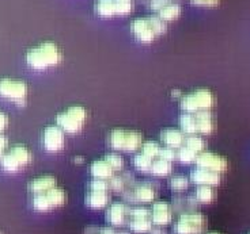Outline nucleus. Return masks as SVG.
Here are the masks:
<instances>
[{
	"instance_id": "f257e3e1",
	"label": "nucleus",
	"mask_w": 250,
	"mask_h": 234,
	"mask_svg": "<svg viewBox=\"0 0 250 234\" xmlns=\"http://www.w3.org/2000/svg\"><path fill=\"white\" fill-rule=\"evenodd\" d=\"M62 50L59 49L56 43L46 41V42L40 43L38 46L31 48L26 53V61L31 68L42 71V69L57 65L62 61Z\"/></svg>"
},
{
	"instance_id": "f03ea898",
	"label": "nucleus",
	"mask_w": 250,
	"mask_h": 234,
	"mask_svg": "<svg viewBox=\"0 0 250 234\" xmlns=\"http://www.w3.org/2000/svg\"><path fill=\"white\" fill-rule=\"evenodd\" d=\"M144 137L136 130L114 129L109 134V144L114 150L135 152L142 148Z\"/></svg>"
},
{
	"instance_id": "7ed1b4c3",
	"label": "nucleus",
	"mask_w": 250,
	"mask_h": 234,
	"mask_svg": "<svg viewBox=\"0 0 250 234\" xmlns=\"http://www.w3.org/2000/svg\"><path fill=\"white\" fill-rule=\"evenodd\" d=\"M215 105L213 93L207 88H199L193 92L181 96V108L185 112H197L203 110H211Z\"/></svg>"
},
{
	"instance_id": "20e7f679",
	"label": "nucleus",
	"mask_w": 250,
	"mask_h": 234,
	"mask_svg": "<svg viewBox=\"0 0 250 234\" xmlns=\"http://www.w3.org/2000/svg\"><path fill=\"white\" fill-rule=\"evenodd\" d=\"M87 118V111L82 106H71L67 110L62 111L56 118L57 126H60L65 133H78L82 129Z\"/></svg>"
},
{
	"instance_id": "39448f33",
	"label": "nucleus",
	"mask_w": 250,
	"mask_h": 234,
	"mask_svg": "<svg viewBox=\"0 0 250 234\" xmlns=\"http://www.w3.org/2000/svg\"><path fill=\"white\" fill-rule=\"evenodd\" d=\"M207 228V218L200 213L189 211L182 213L178 221L175 222V234H200Z\"/></svg>"
},
{
	"instance_id": "423d86ee",
	"label": "nucleus",
	"mask_w": 250,
	"mask_h": 234,
	"mask_svg": "<svg viewBox=\"0 0 250 234\" xmlns=\"http://www.w3.org/2000/svg\"><path fill=\"white\" fill-rule=\"evenodd\" d=\"M0 96L15 103H25L27 86L25 81L15 79H0Z\"/></svg>"
},
{
	"instance_id": "0eeeda50",
	"label": "nucleus",
	"mask_w": 250,
	"mask_h": 234,
	"mask_svg": "<svg viewBox=\"0 0 250 234\" xmlns=\"http://www.w3.org/2000/svg\"><path fill=\"white\" fill-rule=\"evenodd\" d=\"M194 162L200 168L211 169L213 172L218 173L226 172L229 168V161L226 160L223 156L213 153V152H206V150H203L197 154Z\"/></svg>"
},
{
	"instance_id": "6e6552de",
	"label": "nucleus",
	"mask_w": 250,
	"mask_h": 234,
	"mask_svg": "<svg viewBox=\"0 0 250 234\" xmlns=\"http://www.w3.org/2000/svg\"><path fill=\"white\" fill-rule=\"evenodd\" d=\"M65 131L57 126V125H50L44 130L42 134V144L44 148L49 152H59L64 148L65 144Z\"/></svg>"
},
{
	"instance_id": "1a4fd4ad",
	"label": "nucleus",
	"mask_w": 250,
	"mask_h": 234,
	"mask_svg": "<svg viewBox=\"0 0 250 234\" xmlns=\"http://www.w3.org/2000/svg\"><path fill=\"white\" fill-rule=\"evenodd\" d=\"M190 180L199 185H219L222 181V173L213 172L211 169L197 166L190 172Z\"/></svg>"
},
{
	"instance_id": "9d476101",
	"label": "nucleus",
	"mask_w": 250,
	"mask_h": 234,
	"mask_svg": "<svg viewBox=\"0 0 250 234\" xmlns=\"http://www.w3.org/2000/svg\"><path fill=\"white\" fill-rule=\"evenodd\" d=\"M173 219V209L167 202H155L151 209V221L156 226H165Z\"/></svg>"
},
{
	"instance_id": "9b49d317",
	"label": "nucleus",
	"mask_w": 250,
	"mask_h": 234,
	"mask_svg": "<svg viewBox=\"0 0 250 234\" xmlns=\"http://www.w3.org/2000/svg\"><path fill=\"white\" fill-rule=\"evenodd\" d=\"M131 30L142 42H152L155 39L156 34L152 30L150 22L147 18H136L131 23Z\"/></svg>"
},
{
	"instance_id": "f8f14e48",
	"label": "nucleus",
	"mask_w": 250,
	"mask_h": 234,
	"mask_svg": "<svg viewBox=\"0 0 250 234\" xmlns=\"http://www.w3.org/2000/svg\"><path fill=\"white\" fill-rule=\"evenodd\" d=\"M129 213V207L124 203H112L106 211V219L113 226L124 225Z\"/></svg>"
},
{
	"instance_id": "ddd939ff",
	"label": "nucleus",
	"mask_w": 250,
	"mask_h": 234,
	"mask_svg": "<svg viewBox=\"0 0 250 234\" xmlns=\"http://www.w3.org/2000/svg\"><path fill=\"white\" fill-rule=\"evenodd\" d=\"M194 118H196V129L197 133L208 136L211 134L215 129V124H213L212 112L209 110H203L194 112Z\"/></svg>"
},
{
	"instance_id": "4468645a",
	"label": "nucleus",
	"mask_w": 250,
	"mask_h": 234,
	"mask_svg": "<svg viewBox=\"0 0 250 234\" xmlns=\"http://www.w3.org/2000/svg\"><path fill=\"white\" fill-rule=\"evenodd\" d=\"M185 134L182 133L181 129H174V127H169L161 131V141L170 148L178 149L180 146L184 145L185 142Z\"/></svg>"
},
{
	"instance_id": "2eb2a0df",
	"label": "nucleus",
	"mask_w": 250,
	"mask_h": 234,
	"mask_svg": "<svg viewBox=\"0 0 250 234\" xmlns=\"http://www.w3.org/2000/svg\"><path fill=\"white\" fill-rule=\"evenodd\" d=\"M57 180L55 176H50V175H44V176H40L37 179L31 180L30 184H29V190L33 194H42V192L49 191L50 188L56 187Z\"/></svg>"
},
{
	"instance_id": "dca6fc26",
	"label": "nucleus",
	"mask_w": 250,
	"mask_h": 234,
	"mask_svg": "<svg viewBox=\"0 0 250 234\" xmlns=\"http://www.w3.org/2000/svg\"><path fill=\"white\" fill-rule=\"evenodd\" d=\"M90 172L94 176V179H104L109 180L114 175V169H113L110 164L107 162L105 159L104 160H95L90 166Z\"/></svg>"
},
{
	"instance_id": "f3484780",
	"label": "nucleus",
	"mask_w": 250,
	"mask_h": 234,
	"mask_svg": "<svg viewBox=\"0 0 250 234\" xmlns=\"http://www.w3.org/2000/svg\"><path fill=\"white\" fill-rule=\"evenodd\" d=\"M86 204L91 209H104L110 202V195L107 191H91L86 195Z\"/></svg>"
},
{
	"instance_id": "a211bd4d",
	"label": "nucleus",
	"mask_w": 250,
	"mask_h": 234,
	"mask_svg": "<svg viewBox=\"0 0 250 234\" xmlns=\"http://www.w3.org/2000/svg\"><path fill=\"white\" fill-rule=\"evenodd\" d=\"M133 194L138 199V202H143V203H150L152 202L156 197L155 187L152 183H142V184L136 185V188L133 190Z\"/></svg>"
},
{
	"instance_id": "6ab92c4d",
	"label": "nucleus",
	"mask_w": 250,
	"mask_h": 234,
	"mask_svg": "<svg viewBox=\"0 0 250 234\" xmlns=\"http://www.w3.org/2000/svg\"><path fill=\"white\" fill-rule=\"evenodd\" d=\"M180 127H181V131L185 134V136H190V134H196L197 133V129H196V118H194V114L192 112H182L180 115Z\"/></svg>"
},
{
	"instance_id": "aec40b11",
	"label": "nucleus",
	"mask_w": 250,
	"mask_h": 234,
	"mask_svg": "<svg viewBox=\"0 0 250 234\" xmlns=\"http://www.w3.org/2000/svg\"><path fill=\"white\" fill-rule=\"evenodd\" d=\"M181 11L182 8L178 3L170 1V3H167L166 6L158 11V17L163 19L165 22H170V20H174V19L178 18L181 15Z\"/></svg>"
},
{
	"instance_id": "412c9836",
	"label": "nucleus",
	"mask_w": 250,
	"mask_h": 234,
	"mask_svg": "<svg viewBox=\"0 0 250 234\" xmlns=\"http://www.w3.org/2000/svg\"><path fill=\"white\" fill-rule=\"evenodd\" d=\"M171 169H173V165H171V161L163 160V159H158V160H152V165H151L150 172L154 175V176H159V178H163V176H167L171 173Z\"/></svg>"
},
{
	"instance_id": "4be33fe9",
	"label": "nucleus",
	"mask_w": 250,
	"mask_h": 234,
	"mask_svg": "<svg viewBox=\"0 0 250 234\" xmlns=\"http://www.w3.org/2000/svg\"><path fill=\"white\" fill-rule=\"evenodd\" d=\"M216 197V192L212 185H199L194 192V199L199 203H211Z\"/></svg>"
},
{
	"instance_id": "5701e85b",
	"label": "nucleus",
	"mask_w": 250,
	"mask_h": 234,
	"mask_svg": "<svg viewBox=\"0 0 250 234\" xmlns=\"http://www.w3.org/2000/svg\"><path fill=\"white\" fill-rule=\"evenodd\" d=\"M94 8H95V13L104 18H110L113 15H116L114 0H97Z\"/></svg>"
},
{
	"instance_id": "b1692460",
	"label": "nucleus",
	"mask_w": 250,
	"mask_h": 234,
	"mask_svg": "<svg viewBox=\"0 0 250 234\" xmlns=\"http://www.w3.org/2000/svg\"><path fill=\"white\" fill-rule=\"evenodd\" d=\"M151 218H132L129 221V229L135 233H147L152 229Z\"/></svg>"
},
{
	"instance_id": "393cba45",
	"label": "nucleus",
	"mask_w": 250,
	"mask_h": 234,
	"mask_svg": "<svg viewBox=\"0 0 250 234\" xmlns=\"http://www.w3.org/2000/svg\"><path fill=\"white\" fill-rule=\"evenodd\" d=\"M46 195H48V199H49L52 207H59V206H62L67 200V195H65V191L60 188V187H53L50 188L49 191H46Z\"/></svg>"
},
{
	"instance_id": "a878e982",
	"label": "nucleus",
	"mask_w": 250,
	"mask_h": 234,
	"mask_svg": "<svg viewBox=\"0 0 250 234\" xmlns=\"http://www.w3.org/2000/svg\"><path fill=\"white\" fill-rule=\"evenodd\" d=\"M0 164L3 166V169H6L7 172H17V171H19L22 168V165L19 164V161L17 160V157L11 152L3 153L1 159H0Z\"/></svg>"
},
{
	"instance_id": "bb28decb",
	"label": "nucleus",
	"mask_w": 250,
	"mask_h": 234,
	"mask_svg": "<svg viewBox=\"0 0 250 234\" xmlns=\"http://www.w3.org/2000/svg\"><path fill=\"white\" fill-rule=\"evenodd\" d=\"M184 145L188 146V148H190L192 150H194L196 153H200L203 150H206L207 148V144L206 141H204V138L200 136H197V134H190V136L185 137Z\"/></svg>"
},
{
	"instance_id": "cd10ccee",
	"label": "nucleus",
	"mask_w": 250,
	"mask_h": 234,
	"mask_svg": "<svg viewBox=\"0 0 250 234\" xmlns=\"http://www.w3.org/2000/svg\"><path fill=\"white\" fill-rule=\"evenodd\" d=\"M10 152L17 157V160L19 161V164L22 166L27 165L31 161V159H33L30 150L26 148V146H23V145H15L14 148H11Z\"/></svg>"
},
{
	"instance_id": "c85d7f7f",
	"label": "nucleus",
	"mask_w": 250,
	"mask_h": 234,
	"mask_svg": "<svg viewBox=\"0 0 250 234\" xmlns=\"http://www.w3.org/2000/svg\"><path fill=\"white\" fill-rule=\"evenodd\" d=\"M33 207L37 210V211H48V210L53 209L52 204H50L49 199H48L46 192L34 194V198H33Z\"/></svg>"
},
{
	"instance_id": "c756f323",
	"label": "nucleus",
	"mask_w": 250,
	"mask_h": 234,
	"mask_svg": "<svg viewBox=\"0 0 250 234\" xmlns=\"http://www.w3.org/2000/svg\"><path fill=\"white\" fill-rule=\"evenodd\" d=\"M133 165L138 168L139 171H143V172H147L150 171L151 165H152V159L150 156L144 154L143 152L138 153L135 157H133Z\"/></svg>"
},
{
	"instance_id": "7c9ffc66",
	"label": "nucleus",
	"mask_w": 250,
	"mask_h": 234,
	"mask_svg": "<svg viewBox=\"0 0 250 234\" xmlns=\"http://www.w3.org/2000/svg\"><path fill=\"white\" fill-rule=\"evenodd\" d=\"M197 154L194 150H192L190 148H188L185 145H182L178 148L177 150V159L184 162V164H190V162H194L196 161V157H197Z\"/></svg>"
},
{
	"instance_id": "2f4dec72",
	"label": "nucleus",
	"mask_w": 250,
	"mask_h": 234,
	"mask_svg": "<svg viewBox=\"0 0 250 234\" xmlns=\"http://www.w3.org/2000/svg\"><path fill=\"white\" fill-rule=\"evenodd\" d=\"M170 187L174 191H185L189 187V179L184 175H175L170 179Z\"/></svg>"
},
{
	"instance_id": "473e14b6",
	"label": "nucleus",
	"mask_w": 250,
	"mask_h": 234,
	"mask_svg": "<svg viewBox=\"0 0 250 234\" xmlns=\"http://www.w3.org/2000/svg\"><path fill=\"white\" fill-rule=\"evenodd\" d=\"M142 152L147 156H150L151 159H155L159 156V152H161V145L156 141H146L142 144Z\"/></svg>"
},
{
	"instance_id": "72a5a7b5",
	"label": "nucleus",
	"mask_w": 250,
	"mask_h": 234,
	"mask_svg": "<svg viewBox=\"0 0 250 234\" xmlns=\"http://www.w3.org/2000/svg\"><path fill=\"white\" fill-rule=\"evenodd\" d=\"M116 6V15H126L133 11L135 3L133 0H114Z\"/></svg>"
},
{
	"instance_id": "f704fd0d",
	"label": "nucleus",
	"mask_w": 250,
	"mask_h": 234,
	"mask_svg": "<svg viewBox=\"0 0 250 234\" xmlns=\"http://www.w3.org/2000/svg\"><path fill=\"white\" fill-rule=\"evenodd\" d=\"M148 19V22H150L151 27H152V30L155 33L156 36H159V34H163L166 29H167V25H166V22L161 19L158 15H150V17H147Z\"/></svg>"
},
{
	"instance_id": "c9c22d12",
	"label": "nucleus",
	"mask_w": 250,
	"mask_h": 234,
	"mask_svg": "<svg viewBox=\"0 0 250 234\" xmlns=\"http://www.w3.org/2000/svg\"><path fill=\"white\" fill-rule=\"evenodd\" d=\"M105 160L110 164L114 171H120V169H123L124 168V159H123V156L119 153H107L105 156Z\"/></svg>"
},
{
	"instance_id": "e433bc0d",
	"label": "nucleus",
	"mask_w": 250,
	"mask_h": 234,
	"mask_svg": "<svg viewBox=\"0 0 250 234\" xmlns=\"http://www.w3.org/2000/svg\"><path fill=\"white\" fill-rule=\"evenodd\" d=\"M109 188L110 190H113V191H124V188H125V181L124 179H123V176H114L113 175L112 178L109 179Z\"/></svg>"
},
{
	"instance_id": "4c0bfd02",
	"label": "nucleus",
	"mask_w": 250,
	"mask_h": 234,
	"mask_svg": "<svg viewBox=\"0 0 250 234\" xmlns=\"http://www.w3.org/2000/svg\"><path fill=\"white\" fill-rule=\"evenodd\" d=\"M88 187H90L91 191H109V190H110V188H109V183L104 179L91 180Z\"/></svg>"
},
{
	"instance_id": "58836bf2",
	"label": "nucleus",
	"mask_w": 250,
	"mask_h": 234,
	"mask_svg": "<svg viewBox=\"0 0 250 234\" xmlns=\"http://www.w3.org/2000/svg\"><path fill=\"white\" fill-rule=\"evenodd\" d=\"M128 216L132 218H151V210L146 207H133V209H129Z\"/></svg>"
},
{
	"instance_id": "ea45409f",
	"label": "nucleus",
	"mask_w": 250,
	"mask_h": 234,
	"mask_svg": "<svg viewBox=\"0 0 250 234\" xmlns=\"http://www.w3.org/2000/svg\"><path fill=\"white\" fill-rule=\"evenodd\" d=\"M158 157H161L163 160L174 161L177 160V150L174 148H170V146H165V148H161Z\"/></svg>"
},
{
	"instance_id": "a19ab883",
	"label": "nucleus",
	"mask_w": 250,
	"mask_h": 234,
	"mask_svg": "<svg viewBox=\"0 0 250 234\" xmlns=\"http://www.w3.org/2000/svg\"><path fill=\"white\" fill-rule=\"evenodd\" d=\"M167 3H170V0H150V7L151 10H154V11H159Z\"/></svg>"
},
{
	"instance_id": "79ce46f5",
	"label": "nucleus",
	"mask_w": 250,
	"mask_h": 234,
	"mask_svg": "<svg viewBox=\"0 0 250 234\" xmlns=\"http://www.w3.org/2000/svg\"><path fill=\"white\" fill-rule=\"evenodd\" d=\"M193 4H197V6H204V7H213L218 6L220 3V0H192Z\"/></svg>"
},
{
	"instance_id": "37998d69",
	"label": "nucleus",
	"mask_w": 250,
	"mask_h": 234,
	"mask_svg": "<svg viewBox=\"0 0 250 234\" xmlns=\"http://www.w3.org/2000/svg\"><path fill=\"white\" fill-rule=\"evenodd\" d=\"M7 145H8V140H7V137H4L1 133H0V159H1V156H3V153H4Z\"/></svg>"
},
{
	"instance_id": "c03bdc74",
	"label": "nucleus",
	"mask_w": 250,
	"mask_h": 234,
	"mask_svg": "<svg viewBox=\"0 0 250 234\" xmlns=\"http://www.w3.org/2000/svg\"><path fill=\"white\" fill-rule=\"evenodd\" d=\"M7 125H8V117H7L4 112H1V111H0V133L6 129Z\"/></svg>"
},
{
	"instance_id": "a18cd8bd",
	"label": "nucleus",
	"mask_w": 250,
	"mask_h": 234,
	"mask_svg": "<svg viewBox=\"0 0 250 234\" xmlns=\"http://www.w3.org/2000/svg\"><path fill=\"white\" fill-rule=\"evenodd\" d=\"M98 234H117V232L113 228H102L100 229V233Z\"/></svg>"
},
{
	"instance_id": "49530a36",
	"label": "nucleus",
	"mask_w": 250,
	"mask_h": 234,
	"mask_svg": "<svg viewBox=\"0 0 250 234\" xmlns=\"http://www.w3.org/2000/svg\"><path fill=\"white\" fill-rule=\"evenodd\" d=\"M100 233V229H97L95 226H90L86 229V234H98Z\"/></svg>"
},
{
	"instance_id": "de8ad7c7",
	"label": "nucleus",
	"mask_w": 250,
	"mask_h": 234,
	"mask_svg": "<svg viewBox=\"0 0 250 234\" xmlns=\"http://www.w3.org/2000/svg\"><path fill=\"white\" fill-rule=\"evenodd\" d=\"M171 93H173V96H182L181 91H178V90H173Z\"/></svg>"
},
{
	"instance_id": "09e8293b",
	"label": "nucleus",
	"mask_w": 250,
	"mask_h": 234,
	"mask_svg": "<svg viewBox=\"0 0 250 234\" xmlns=\"http://www.w3.org/2000/svg\"><path fill=\"white\" fill-rule=\"evenodd\" d=\"M75 161H78V162H82V161H83V157H82V156H78V157H75Z\"/></svg>"
},
{
	"instance_id": "8fccbe9b",
	"label": "nucleus",
	"mask_w": 250,
	"mask_h": 234,
	"mask_svg": "<svg viewBox=\"0 0 250 234\" xmlns=\"http://www.w3.org/2000/svg\"><path fill=\"white\" fill-rule=\"evenodd\" d=\"M209 234H220V233H216V232H213V233H209Z\"/></svg>"
}]
</instances>
